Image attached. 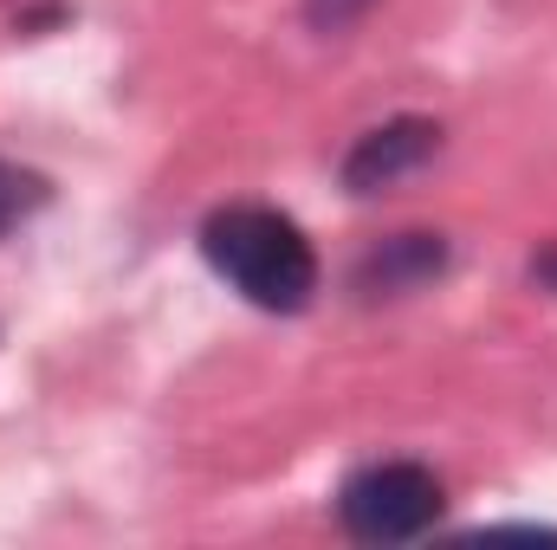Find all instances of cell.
<instances>
[{"instance_id": "1", "label": "cell", "mask_w": 557, "mask_h": 550, "mask_svg": "<svg viewBox=\"0 0 557 550\" xmlns=\"http://www.w3.org/2000/svg\"><path fill=\"white\" fill-rule=\"evenodd\" d=\"M201 260L260 311H305L318 291V247L292 214L267 201H227L201 221Z\"/></svg>"}, {"instance_id": "2", "label": "cell", "mask_w": 557, "mask_h": 550, "mask_svg": "<svg viewBox=\"0 0 557 550\" xmlns=\"http://www.w3.org/2000/svg\"><path fill=\"white\" fill-rule=\"evenodd\" d=\"M441 512H447V492L421 460H376L337 486V525L357 545H409L441 525Z\"/></svg>"}, {"instance_id": "3", "label": "cell", "mask_w": 557, "mask_h": 550, "mask_svg": "<svg viewBox=\"0 0 557 550\" xmlns=\"http://www.w3.org/2000/svg\"><path fill=\"white\" fill-rule=\"evenodd\" d=\"M434 155H441V124L434 117H389V124H376V130H363V137L350 142L344 188L350 195H383L403 175L428 168Z\"/></svg>"}, {"instance_id": "4", "label": "cell", "mask_w": 557, "mask_h": 550, "mask_svg": "<svg viewBox=\"0 0 557 550\" xmlns=\"http://www.w3.org/2000/svg\"><path fill=\"white\" fill-rule=\"evenodd\" d=\"M447 273V240L441 234H396V240H383V247H370L363 260H357V298H409L421 285H434V278Z\"/></svg>"}, {"instance_id": "5", "label": "cell", "mask_w": 557, "mask_h": 550, "mask_svg": "<svg viewBox=\"0 0 557 550\" xmlns=\"http://www.w3.org/2000/svg\"><path fill=\"white\" fill-rule=\"evenodd\" d=\"M46 201H52L46 175H33V168H20V162H0V240H7L20 221H33Z\"/></svg>"}, {"instance_id": "6", "label": "cell", "mask_w": 557, "mask_h": 550, "mask_svg": "<svg viewBox=\"0 0 557 550\" xmlns=\"http://www.w3.org/2000/svg\"><path fill=\"white\" fill-rule=\"evenodd\" d=\"M376 0H305V26L311 33H350Z\"/></svg>"}, {"instance_id": "7", "label": "cell", "mask_w": 557, "mask_h": 550, "mask_svg": "<svg viewBox=\"0 0 557 550\" xmlns=\"http://www.w3.org/2000/svg\"><path fill=\"white\" fill-rule=\"evenodd\" d=\"M532 278H539V285H557V247L545 253V260H532Z\"/></svg>"}]
</instances>
